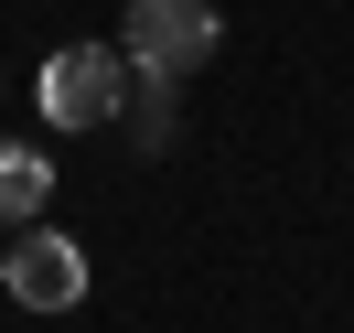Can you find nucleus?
<instances>
[{
  "instance_id": "nucleus-3",
  "label": "nucleus",
  "mask_w": 354,
  "mask_h": 333,
  "mask_svg": "<svg viewBox=\"0 0 354 333\" xmlns=\"http://www.w3.org/2000/svg\"><path fill=\"white\" fill-rule=\"evenodd\" d=\"M0 290H11L22 312H75L86 301V247L54 237V226H22V237L0 247Z\"/></svg>"
},
{
  "instance_id": "nucleus-1",
  "label": "nucleus",
  "mask_w": 354,
  "mask_h": 333,
  "mask_svg": "<svg viewBox=\"0 0 354 333\" xmlns=\"http://www.w3.org/2000/svg\"><path fill=\"white\" fill-rule=\"evenodd\" d=\"M215 44H225L215 0H129V33H118L129 75H151V87H183V75H194Z\"/></svg>"
},
{
  "instance_id": "nucleus-2",
  "label": "nucleus",
  "mask_w": 354,
  "mask_h": 333,
  "mask_svg": "<svg viewBox=\"0 0 354 333\" xmlns=\"http://www.w3.org/2000/svg\"><path fill=\"white\" fill-rule=\"evenodd\" d=\"M32 97H44L54 129H108V118L129 108V54H118V44H65Z\"/></svg>"
},
{
  "instance_id": "nucleus-5",
  "label": "nucleus",
  "mask_w": 354,
  "mask_h": 333,
  "mask_svg": "<svg viewBox=\"0 0 354 333\" xmlns=\"http://www.w3.org/2000/svg\"><path fill=\"white\" fill-rule=\"evenodd\" d=\"M172 97H183V87H151V75H140V118H129L140 151H161V140H172Z\"/></svg>"
},
{
  "instance_id": "nucleus-4",
  "label": "nucleus",
  "mask_w": 354,
  "mask_h": 333,
  "mask_svg": "<svg viewBox=\"0 0 354 333\" xmlns=\"http://www.w3.org/2000/svg\"><path fill=\"white\" fill-rule=\"evenodd\" d=\"M44 194H54V161L22 151V140H0V226H32V215H44Z\"/></svg>"
}]
</instances>
